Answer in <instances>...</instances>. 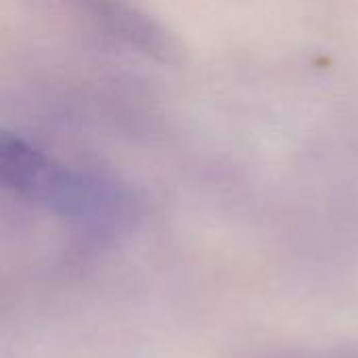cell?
Returning <instances> with one entry per match:
<instances>
[{"label": "cell", "instance_id": "6da1fadb", "mask_svg": "<svg viewBox=\"0 0 358 358\" xmlns=\"http://www.w3.org/2000/svg\"><path fill=\"white\" fill-rule=\"evenodd\" d=\"M0 189L86 227L101 229L120 216V197L113 189L6 130H0Z\"/></svg>", "mask_w": 358, "mask_h": 358}]
</instances>
